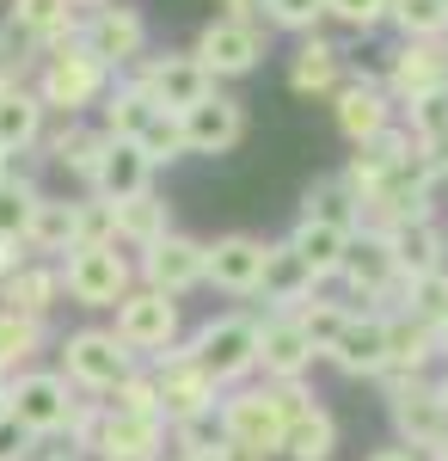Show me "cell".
I'll list each match as a JSON object with an SVG mask.
<instances>
[{
	"label": "cell",
	"instance_id": "obj_44",
	"mask_svg": "<svg viewBox=\"0 0 448 461\" xmlns=\"http://www.w3.org/2000/svg\"><path fill=\"white\" fill-rule=\"evenodd\" d=\"M104 406H111V412H136V419H166V412H160V388H154L148 369H130L117 388L104 393Z\"/></svg>",
	"mask_w": 448,
	"mask_h": 461
},
{
	"label": "cell",
	"instance_id": "obj_36",
	"mask_svg": "<svg viewBox=\"0 0 448 461\" xmlns=\"http://www.w3.org/2000/svg\"><path fill=\"white\" fill-rule=\"evenodd\" d=\"M43 339H49L43 320H25V314H6V308H0V382L25 375V363L43 351Z\"/></svg>",
	"mask_w": 448,
	"mask_h": 461
},
{
	"label": "cell",
	"instance_id": "obj_1",
	"mask_svg": "<svg viewBox=\"0 0 448 461\" xmlns=\"http://www.w3.org/2000/svg\"><path fill=\"white\" fill-rule=\"evenodd\" d=\"M80 400L86 393H74L62 369H25V375L6 382V406L0 412L43 443V437H68V419L80 412Z\"/></svg>",
	"mask_w": 448,
	"mask_h": 461
},
{
	"label": "cell",
	"instance_id": "obj_51",
	"mask_svg": "<svg viewBox=\"0 0 448 461\" xmlns=\"http://www.w3.org/2000/svg\"><path fill=\"white\" fill-rule=\"evenodd\" d=\"M221 13L215 19H234V25H258V0H215Z\"/></svg>",
	"mask_w": 448,
	"mask_h": 461
},
{
	"label": "cell",
	"instance_id": "obj_60",
	"mask_svg": "<svg viewBox=\"0 0 448 461\" xmlns=\"http://www.w3.org/2000/svg\"><path fill=\"white\" fill-rule=\"evenodd\" d=\"M166 461H178V456H166Z\"/></svg>",
	"mask_w": 448,
	"mask_h": 461
},
{
	"label": "cell",
	"instance_id": "obj_48",
	"mask_svg": "<svg viewBox=\"0 0 448 461\" xmlns=\"http://www.w3.org/2000/svg\"><path fill=\"white\" fill-rule=\"evenodd\" d=\"M99 419H104V400H80V412L68 419V456H93V443H99Z\"/></svg>",
	"mask_w": 448,
	"mask_h": 461
},
{
	"label": "cell",
	"instance_id": "obj_24",
	"mask_svg": "<svg viewBox=\"0 0 448 461\" xmlns=\"http://www.w3.org/2000/svg\"><path fill=\"white\" fill-rule=\"evenodd\" d=\"M43 160L49 167H62V173H74L86 191H93V173H99V160H104V148H111V136L104 130H86L80 117H62L56 130H43Z\"/></svg>",
	"mask_w": 448,
	"mask_h": 461
},
{
	"label": "cell",
	"instance_id": "obj_28",
	"mask_svg": "<svg viewBox=\"0 0 448 461\" xmlns=\"http://www.w3.org/2000/svg\"><path fill=\"white\" fill-rule=\"evenodd\" d=\"M141 191H154V167H148V154L136 142H111L99 160V173H93V197L104 203H130Z\"/></svg>",
	"mask_w": 448,
	"mask_h": 461
},
{
	"label": "cell",
	"instance_id": "obj_34",
	"mask_svg": "<svg viewBox=\"0 0 448 461\" xmlns=\"http://www.w3.org/2000/svg\"><path fill=\"white\" fill-rule=\"evenodd\" d=\"M350 240H356V234L338 228V221H295V234H289V247L313 265V277H319V284H326V277H338Z\"/></svg>",
	"mask_w": 448,
	"mask_h": 461
},
{
	"label": "cell",
	"instance_id": "obj_42",
	"mask_svg": "<svg viewBox=\"0 0 448 461\" xmlns=\"http://www.w3.org/2000/svg\"><path fill=\"white\" fill-rule=\"evenodd\" d=\"M31 203H37V185L19 167L0 178V240H25V221H31Z\"/></svg>",
	"mask_w": 448,
	"mask_h": 461
},
{
	"label": "cell",
	"instance_id": "obj_2",
	"mask_svg": "<svg viewBox=\"0 0 448 461\" xmlns=\"http://www.w3.org/2000/svg\"><path fill=\"white\" fill-rule=\"evenodd\" d=\"M184 351L215 375V388H246V375H258V320L252 314H215L191 332Z\"/></svg>",
	"mask_w": 448,
	"mask_h": 461
},
{
	"label": "cell",
	"instance_id": "obj_46",
	"mask_svg": "<svg viewBox=\"0 0 448 461\" xmlns=\"http://www.w3.org/2000/svg\"><path fill=\"white\" fill-rule=\"evenodd\" d=\"M31 62H37V50L25 43V37H19V32H0V93L25 86V80H31Z\"/></svg>",
	"mask_w": 448,
	"mask_h": 461
},
{
	"label": "cell",
	"instance_id": "obj_56",
	"mask_svg": "<svg viewBox=\"0 0 448 461\" xmlns=\"http://www.w3.org/2000/svg\"><path fill=\"white\" fill-rule=\"evenodd\" d=\"M74 6H93V13H99V6H111V0H74Z\"/></svg>",
	"mask_w": 448,
	"mask_h": 461
},
{
	"label": "cell",
	"instance_id": "obj_26",
	"mask_svg": "<svg viewBox=\"0 0 448 461\" xmlns=\"http://www.w3.org/2000/svg\"><path fill=\"white\" fill-rule=\"evenodd\" d=\"M160 123H166V111L154 105L136 80H117V86L104 93V136H111V142H136L141 148Z\"/></svg>",
	"mask_w": 448,
	"mask_h": 461
},
{
	"label": "cell",
	"instance_id": "obj_32",
	"mask_svg": "<svg viewBox=\"0 0 448 461\" xmlns=\"http://www.w3.org/2000/svg\"><path fill=\"white\" fill-rule=\"evenodd\" d=\"M166 234H173V203L160 191H141L130 203H117V247L148 252L154 240H166Z\"/></svg>",
	"mask_w": 448,
	"mask_h": 461
},
{
	"label": "cell",
	"instance_id": "obj_41",
	"mask_svg": "<svg viewBox=\"0 0 448 461\" xmlns=\"http://www.w3.org/2000/svg\"><path fill=\"white\" fill-rule=\"evenodd\" d=\"M74 247H117V203L104 197H74Z\"/></svg>",
	"mask_w": 448,
	"mask_h": 461
},
{
	"label": "cell",
	"instance_id": "obj_6",
	"mask_svg": "<svg viewBox=\"0 0 448 461\" xmlns=\"http://www.w3.org/2000/svg\"><path fill=\"white\" fill-rule=\"evenodd\" d=\"M62 271V295L80 302V308H117L130 289H136V265L123 258L117 247H74L68 258H56Z\"/></svg>",
	"mask_w": 448,
	"mask_h": 461
},
{
	"label": "cell",
	"instance_id": "obj_10",
	"mask_svg": "<svg viewBox=\"0 0 448 461\" xmlns=\"http://www.w3.org/2000/svg\"><path fill=\"white\" fill-rule=\"evenodd\" d=\"M215 425H221L228 443H246V449L276 456L289 419H282V406H276L271 388H228V393H221V406H215Z\"/></svg>",
	"mask_w": 448,
	"mask_h": 461
},
{
	"label": "cell",
	"instance_id": "obj_5",
	"mask_svg": "<svg viewBox=\"0 0 448 461\" xmlns=\"http://www.w3.org/2000/svg\"><path fill=\"white\" fill-rule=\"evenodd\" d=\"M111 314H117V326H111V332H117V345H123L130 357H148V363H154V357H166V351H178V345H184V314H178L173 295L130 289Z\"/></svg>",
	"mask_w": 448,
	"mask_h": 461
},
{
	"label": "cell",
	"instance_id": "obj_43",
	"mask_svg": "<svg viewBox=\"0 0 448 461\" xmlns=\"http://www.w3.org/2000/svg\"><path fill=\"white\" fill-rule=\"evenodd\" d=\"M258 19H264V32L313 37L319 19H326V0H258Z\"/></svg>",
	"mask_w": 448,
	"mask_h": 461
},
{
	"label": "cell",
	"instance_id": "obj_52",
	"mask_svg": "<svg viewBox=\"0 0 448 461\" xmlns=\"http://www.w3.org/2000/svg\"><path fill=\"white\" fill-rule=\"evenodd\" d=\"M215 461H271V456H264V449H246V443H228V437H221Z\"/></svg>",
	"mask_w": 448,
	"mask_h": 461
},
{
	"label": "cell",
	"instance_id": "obj_11",
	"mask_svg": "<svg viewBox=\"0 0 448 461\" xmlns=\"http://www.w3.org/2000/svg\"><path fill=\"white\" fill-rule=\"evenodd\" d=\"M203 265H209V240L197 234H166V240H154V247L136 258V277L141 289H154V295H191V289H203Z\"/></svg>",
	"mask_w": 448,
	"mask_h": 461
},
{
	"label": "cell",
	"instance_id": "obj_13",
	"mask_svg": "<svg viewBox=\"0 0 448 461\" xmlns=\"http://www.w3.org/2000/svg\"><path fill=\"white\" fill-rule=\"evenodd\" d=\"M80 43H86V56H93L104 74L136 68L141 56H148V19H141L136 6H99V13L80 25Z\"/></svg>",
	"mask_w": 448,
	"mask_h": 461
},
{
	"label": "cell",
	"instance_id": "obj_22",
	"mask_svg": "<svg viewBox=\"0 0 448 461\" xmlns=\"http://www.w3.org/2000/svg\"><path fill=\"white\" fill-rule=\"evenodd\" d=\"M258 295H264L271 314H295L301 302L319 295V277H313V265L289 240H271L264 247V284H258Z\"/></svg>",
	"mask_w": 448,
	"mask_h": 461
},
{
	"label": "cell",
	"instance_id": "obj_45",
	"mask_svg": "<svg viewBox=\"0 0 448 461\" xmlns=\"http://www.w3.org/2000/svg\"><path fill=\"white\" fill-rule=\"evenodd\" d=\"M166 437H173L178 461H215V449H221V425H215V419H184V425H166Z\"/></svg>",
	"mask_w": 448,
	"mask_h": 461
},
{
	"label": "cell",
	"instance_id": "obj_12",
	"mask_svg": "<svg viewBox=\"0 0 448 461\" xmlns=\"http://www.w3.org/2000/svg\"><path fill=\"white\" fill-rule=\"evenodd\" d=\"M393 105H424V99H448V43H399L393 62L381 74Z\"/></svg>",
	"mask_w": 448,
	"mask_h": 461
},
{
	"label": "cell",
	"instance_id": "obj_4",
	"mask_svg": "<svg viewBox=\"0 0 448 461\" xmlns=\"http://www.w3.org/2000/svg\"><path fill=\"white\" fill-rule=\"evenodd\" d=\"M31 93L43 99V111H56V117H80L86 105H99L104 93H111V74L86 56V43H62V50L43 56Z\"/></svg>",
	"mask_w": 448,
	"mask_h": 461
},
{
	"label": "cell",
	"instance_id": "obj_50",
	"mask_svg": "<svg viewBox=\"0 0 448 461\" xmlns=\"http://www.w3.org/2000/svg\"><path fill=\"white\" fill-rule=\"evenodd\" d=\"M19 265H31V247H25V240H0V284H6Z\"/></svg>",
	"mask_w": 448,
	"mask_h": 461
},
{
	"label": "cell",
	"instance_id": "obj_8",
	"mask_svg": "<svg viewBox=\"0 0 448 461\" xmlns=\"http://www.w3.org/2000/svg\"><path fill=\"white\" fill-rule=\"evenodd\" d=\"M154 388H160V412H166V425H184V419H215V406H221V388H215V375H209L197 357L184 351H166L154 357Z\"/></svg>",
	"mask_w": 448,
	"mask_h": 461
},
{
	"label": "cell",
	"instance_id": "obj_38",
	"mask_svg": "<svg viewBox=\"0 0 448 461\" xmlns=\"http://www.w3.org/2000/svg\"><path fill=\"white\" fill-rule=\"evenodd\" d=\"M399 314H412L417 326L443 332L448 326V271H430V277H412L399 289Z\"/></svg>",
	"mask_w": 448,
	"mask_h": 461
},
{
	"label": "cell",
	"instance_id": "obj_37",
	"mask_svg": "<svg viewBox=\"0 0 448 461\" xmlns=\"http://www.w3.org/2000/svg\"><path fill=\"white\" fill-rule=\"evenodd\" d=\"M301 221H338L356 234V191L345 185V173H326L301 191Z\"/></svg>",
	"mask_w": 448,
	"mask_h": 461
},
{
	"label": "cell",
	"instance_id": "obj_19",
	"mask_svg": "<svg viewBox=\"0 0 448 461\" xmlns=\"http://www.w3.org/2000/svg\"><path fill=\"white\" fill-rule=\"evenodd\" d=\"M264 247L258 234H221L209 240V265H203V284H215L221 295H258L264 284Z\"/></svg>",
	"mask_w": 448,
	"mask_h": 461
},
{
	"label": "cell",
	"instance_id": "obj_59",
	"mask_svg": "<svg viewBox=\"0 0 448 461\" xmlns=\"http://www.w3.org/2000/svg\"><path fill=\"white\" fill-rule=\"evenodd\" d=\"M0 406H6V382H0Z\"/></svg>",
	"mask_w": 448,
	"mask_h": 461
},
{
	"label": "cell",
	"instance_id": "obj_18",
	"mask_svg": "<svg viewBox=\"0 0 448 461\" xmlns=\"http://www.w3.org/2000/svg\"><path fill=\"white\" fill-rule=\"evenodd\" d=\"M338 284L350 289V302H399V265H393V247L375 240V234H356L338 265Z\"/></svg>",
	"mask_w": 448,
	"mask_h": 461
},
{
	"label": "cell",
	"instance_id": "obj_3",
	"mask_svg": "<svg viewBox=\"0 0 448 461\" xmlns=\"http://www.w3.org/2000/svg\"><path fill=\"white\" fill-rule=\"evenodd\" d=\"M381 393H387V419L399 430V449H412V456H436L448 443V412L443 400H436V382H424V375H381Z\"/></svg>",
	"mask_w": 448,
	"mask_h": 461
},
{
	"label": "cell",
	"instance_id": "obj_39",
	"mask_svg": "<svg viewBox=\"0 0 448 461\" xmlns=\"http://www.w3.org/2000/svg\"><path fill=\"white\" fill-rule=\"evenodd\" d=\"M387 19L406 43H448V0H393Z\"/></svg>",
	"mask_w": 448,
	"mask_h": 461
},
{
	"label": "cell",
	"instance_id": "obj_55",
	"mask_svg": "<svg viewBox=\"0 0 448 461\" xmlns=\"http://www.w3.org/2000/svg\"><path fill=\"white\" fill-rule=\"evenodd\" d=\"M436 400H443V412H448V369H443V382H436Z\"/></svg>",
	"mask_w": 448,
	"mask_h": 461
},
{
	"label": "cell",
	"instance_id": "obj_35",
	"mask_svg": "<svg viewBox=\"0 0 448 461\" xmlns=\"http://www.w3.org/2000/svg\"><path fill=\"white\" fill-rule=\"evenodd\" d=\"M282 456L289 461H332L338 456V419L326 406H308L301 419H289V430H282Z\"/></svg>",
	"mask_w": 448,
	"mask_h": 461
},
{
	"label": "cell",
	"instance_id": "obj_27",
	"mask_svg": "<svg viewBox=\"0 0 448 461\" xmlns=\"http://www.w3.org/2000/svg\"><path fill=\"white\" fill-rule=\"evenodd\" d=\"M62 302V271L49 258H31L19 265L6 284H0V308L6 314H25V320H49V308Z\"/></svg>",
	"mask_w": 448,
	"mask_h": 461
},
{
	"label": "cell",
	"instance_id": "obj_17",
	"mask_svg": "<svg viewBox=\"0 0 448 461\" xmlns=\"http://www.w3.org/2000/svg\"><path fill=\"white\" fill-rule=\"evenodd\" d=\"M184 154H234L246 142V105L234 93H209L203 105H191L178 117Z\"/></svg>",
	"mask_w": 448,
	"mask_h": 461
},
{
	"label": "cell",
	"instance_id": "obj_57",
	"mask_svg": "<svg viewBox=\"0 0 448 461\" xmlns=\"http://www.w3.org/2000/svg\"><path fill=\"white\" fill-rule=\"evenodd\" d=\"M49 461H80V456H68V449H56V456H49Z\"/></svg>",
	"mask_w": 448,
	"mask_h": 461
},
{
	"label": "cell",
	"instance_id": "obj_54",
	"mask_svg": "<svg viewBox=\"0 0 448 461\" xmlns=\"http://www.w3.org/2000/svg\"><path fill=\"white\" fill-rule=\"evenodd\" d=\"M436 357H443V363H448V326H443V332H436Z\"/></svg>",
	"mask_w": 448,
	"mask_h": 461
},
{
	"label": "cell",
	"instance_id": "obj_21",
	"mask_svg": "<svg viewBox=\"0 0 448 461\" xmlns=\"http://www.w3.org/2000/svg\"><path fill=\"white\" fill-rule=\"evenodd\" d=\"M99 461H166V419H136V412H111L99 419Z\"/></svg>",
	"mask_w": 448,
	"mask_h": 461
},
{
	"label": "cell",
	"instance_id": "obj_29",
	"mask_svg": "<svg viewBox=\"0 0 448 461\" xmlns=\"http://www.w3.org/2000/svg\"><path fill=\"white\" fill-rule=\"evenodd\" d=\"M387 247H393V265H399V284L448 271V228L443 221H412V228L387 234Z\"/></svg>",
	"mask_w": 448,
	"mask_h": 461
},
{
	"label": "cell",
	"instance_id": "obj_53",
	"mask_svg": "<svg viewBox=\"0 0 448 461\" xmlns=\"http://www.w3.org/2000/svg\"><path fill=\"white\" fill-rule=\"evenodd\" d=\"M369 461H424V456H412V449H375Z\"/></svg>",
	"mask_w": 448,
	"mask_h": 461
},
{
	"label": "cell",
	"instance_id": "obj_30",
	"mask_svg": "<svg viewBox=\"0 0 448 461\" xmlns=\"http://www.w3.org/2000/svg\"><path fill=\"white\" fill-rule=\"evenodd\" d=\"M25 247L31 258H68L74 252V197H49V191H37L31 203V221H25Z\"/></svg>",
	"mask_w": 448,
	"mask_h": 461
},
{
	"label": "cell",
	"instance_id": "obj_7",
	"mask_svg": "<svg viewBox=\"0 0 448 461\" xmlns=\"http://www.w3.org/2000/svg\"><path fill=\"white\" fill-rule=\"evenodd\" d=\"M130 369H136V357L117 345L111 326H80V332L62 339V375H68V388L86 393V400H104Z\"/></svg>",
	"mask_w": 448,
	"mask_h": 461
},
{
	"label": "cell",
	"instance_id": "obj_25",
	"mask_svg": "<svg viewBox=\"0 0 448 461\" xmlns=\"http://www.w3.org/2000/svg\"><path fill=\"white\" fill-rule=\"evenodd\" d=\"M345 86V50L332 43V37H301L295 43V56H289V93H301V99H332Z\"/></svg>",
	"mask_w": 448,
	"mask_h": 461
},
{
	"label": "cell",
	"instance_id": "obj_47",
	"mask_svg": "<svg viewBox=\"0 0 448 461\" xmlns=\"http://www.w3.org/2000/svg\"><path fill=\"white\" fill-rule=\"evenodd\" d=\"M387 13H393V0H326V19H338L350 32H375L387 25Z\"/></svg>",
	"mask_w": 448,
	"mask_h": 461
},
{
	"label": "cell",
	"instance_id": "obj_9",
	"mask_svg": "<svg viewBox=\"0 0 448 461\" xmlns=\"http://www.w3.org/2000/svg\"><path fill=\"white\" fill-rule=\"evenodd\" d=\"M136 80L141 93L154 99V105L166 111V117H184L191 105H203L209 93H215V80H209V68L191 56V50H166V56H141L136 62Z\"/></svg>",
	"mask_w": 448,
	"mask_h": 461
},
{
	"label": "cell",
	"instance_id": "obj_23",
	"mask_svg": "<svg viewBox=\"0 0 448 461\" xmlns=\"http://www.w3.org/2000/svg\"><path fill=\"white\" fill-rule=\"evenodd\" d=\"M258 369H264V382H308L313 345L301 339L295 314H264L258 320Z\"/></svg>",
	"mask_w": 448,
	"mask_h": 461
},
{
	"label": "cell",
	"instance_id": "obj_15",
	"mask_svg": "<svg viewBox=\"0 0 448 461\" xmlns=\"http://www.w3.org/2000/svg\"><path fill=\"white\" fill-rule=\"evenodd\" d=\"M393 99H387V86H381L375 74H345V86L332 93V117H338V136L350 148L375 142L381 130H393Z\"/></svg>",
	"mask_w": 448,
	"mask_h": 461
},
{
	"label": "cell",
	"instance_id": "obj_31",
	"mask_svg": "<svg viewBox=\"0 0 448 461\" xmlns=\"http://www.w3.org/2000/svg\"><path fill=\"white\" fill-rule=\"evenodd\" d=\"M43 99H37L31 86H13V93H0V154L6 160H19V154H37L43 142Z\"/></svg>",
	"mask_w": 448,
	"mask_h": 461
},
{
	"label": "cell",
	"instance_id": "obj_49",
	"mask_svg": "<svg viewBox=\"0 0 448 461\" xmlns=\"http://www.w3.org/2000/svg\"><path fill=\"white\" fill-rule=\"evenodd\" d=\"M31 456H37V437L19 430L6 412H0V461H31Z\"/></svg>",
	"mask_w": 448,
	"mask_h": 461
},
{
	"label": "cell",
	"instance_id": "obj_33",
	"mask_svg": "<svg viewBox=\"0 0 448 461\" xmlns=\"http://www.w3.org/2000/svg\"><path fill=\"white\" fill-rule=\"evenodd\" d=\"M430 363H436V332L393 308V314H387V369H393V375H424Z\"/></svg>",
	"mask_w": 448,
	"mask_h": 461
},
{
	"label": "cell",
	"instance_id": "obj_16",
	"mask_svg": "<svg viewBox=\"0 0 448 461\" xmlns=\"http://www.w3.org/2000/svg\"><path fill=\"white\" fill-rule=\"evenodd\" d=\"M326 363L350 375V382H381L387 375V314L381 308H363V314L345 320V332H338V345L326 351Z\"/></svg>",
	"mask_w": 448,
	"mask_h": 461
},
{
	"label": "cell",
	"instance_id": "obj_14",
	"mask_svg": "<svg viewBox=\"0 0 448 461\" xmlns=\"http://www.w3.org/2000/svg\"><path fill=\"white\" fill-rule=\"evenodd\" d=\"M191 56L209 68V80H240L264 62V25H234V19H209Z\"/></svg>",
	"mask_w": 448,
	"mask_h": 461
},
{
	"label": "cell",
	"instance_id": "obj_20",
	"mask_svg": "<svg viewBox=\"0 0 448 461\" xmlns=\"http://www.w3.org/2000/svg\"><path fill=\"white\" fill-rule=\"evenodd\" d=\"M6 32H19L37 56L80 43V6L74 0H13L6 6Z\"/></svg>",
	"mask_w": 448,
	"mask_h": 461
},
{
	"label": "cell",
	"instance_id": "obj_58",
	"mask_svg": "<svg viewBox=\"0 0 448 461\" xmlns=\"http://www.w3.org/2000/svg\"><path fill=\"white\" fill-rule=\"evenodd\" d=\"M430 461H448V443H443V449H436V456H430Z\"/></svg>",
	"mask_w": 448,
	"mask_h": 461
},
{
	"label": "cell",
	"instance_id": "obj_40",
	"mask_svg": "<svg viewBox=\"0 0 448 461\" xmlns=\"http://www.w3.org/2000/svg\"><path fill=\"white\" fill-rule=\"evenodd\" d=\"M350 314H356V308L313 295V302H301V308H295V326H301V339L313 345V357H326L332 345H338V332H345V320H350Z\"/></svg>",
	"mask_w": 448,
	"mask_h": 461
}]
</instances>
